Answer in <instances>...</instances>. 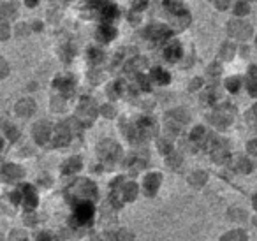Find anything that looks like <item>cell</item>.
<instances>
[{"instance_id": "1", "label": "cell", "mask_w": 257, "mask_h": 241, "mask_svg": "<svg viewBox=\"0 0 257 241\" xmlns=\"http://www.w3.org/2000/svg\"><path fill=\"white\" fill-rule=\"evenodd\" d=\"M92 217H94V206L86 201L79 202L78 206H76V211H74L76 224H78V226H86V224L92 222Z\"/></svg>"}, {"instance_id": "2", "label": "cell", "mask_w": 257, "mask_h": 241, "mask_svg": "<svg viewBox=\"0 0 257 241\" xmlns=\"http://www.w3.org/2000/svg\"><path fill=\"white\" fill-rule=\"evenodd\" d=\"M157 185H159V175H150L146 178V190H148V194H152L155 190Z\"/></svg>"}, {"instance_id": "3", "label": "cell", "mask_w": 257, "mask_h": 241, "mask_svg": "<svg viewBox=\"0 0 257 241\" xmlns=\"http://www.w3.org/2000/svg\"><path fill=\"white\" fill-rule=\"evenodd\" d=\"M166 57H168L169 60H176L180 57V46L178 44H173V50H171V46L168 48V50H166Z\"/></svg>"}, {"instance_id": "4", "label": "cell", "mask_w": 257, "mask_h": 241, "mask_svg": "<svg viewBox=\"0 0 257 241\" xmlns=\"http://www.w3.org/2000/svg\"><path fill=\"white\" fill-rule=\"evenodd\" d=\"M153 76H159V81L160 83H168L169 81V76L166 72H164V70H160V69H157V70H153Z\"/></svg>"}, {"instance_id": "5", "label": "cell", "mask_w": 257, "mask_h": 241, "mask_svg": "<svg viewBox=\"0 0 257 241\" xmlns=\"http://www.w3.org/2000/svg\"><path fill=\"white\" fill-rule=\"evenodd\" d=\"M250 92L257 94V79H254V76H252V81H250Z\"/></svg>"}, {"instance_id": "6", "label": "cell", "mask_w": 257, "mask_h": 241, "mask_svg": "<svg viewBox=\"0 0 257 241\" xmlns=\"http://www.w3.org/2000/svg\"><path fill=\"white\" fill-rule=\"evenodd\" d=\"M256 201H257V199H256Z\"/></svg>"}]
</instances>
